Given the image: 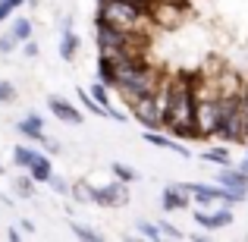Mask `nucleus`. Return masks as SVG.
Wrapping results in <instances>:
<instances>
[{
  "label": "nucleus",
  "mask_w": 248,
  "mask_h": 242,
  "mask_svg": "<svg viewBox=\"0 0 248 242\" xmlns=\"http://www.w3.org/2000/svg\"><path fill=\"white\" fill-rule=\"evenodd\" d=\"M201 158L211 161V163H220V167H230V163H232V154L226 151V148H204Z\"/></svg>",
  "instance_id": "20"
},
{
  "label": "nucleus",
  "mask_w": 248,
  "mask_h": 242,
  "mask_svg": "<svg viewBox=\"0 0 248 242\" xmlns=\"http://www.w3.org/2000/svg\"><path fill=\"white\" fill-rule=\"evenodd\" d=\"M94 205L97 208H126L129 205V182H107L94 186Z\"/></svg>",
  "instance_id": "6"
},
{
  "label": "nucleus",
  "mask_w": 248,
  "mask_h": 242,
  "mask_svg": "<svg viewBox=\"0 0 248 242\" xmlns=\"http://www.w3.org/2000/svg\"><path fill=\"white\" fill-rule=\"evenodd\" d=\"M232 224V208L230 205H220L217 211H211V224H207V230H223V226Z\"/></svg>",
  "instance_id": "17"
},
{
  "label": "nucleus",
  "mask_w": 248,
  "mask_h": 242,
  "mask_svg": "<svg viewBox=\"0 0 248 242\" xmlns=\"http://www.w3.org/2000/svg\"><path fill=\"white\" fill-rule=\"evenodd\" d=\"M19 48V41H16V35H13V32H6V35H0V54H13V50Z\"/></svg>",
  "instance_id": "25"
},
{
  "label": "nucleus",
  "mask_w": 248,
  "mask_h": 242,
  "mask_svg": "<svg viewBox=\"0 0 248 242\" xmlns=\"http://www.w3.org/2000/svg\"><path fill=\"white\" fill-rule=\"evenodd\" d=\"M29 176H31L35 182H47L50 176H54V163H50L47 154H38V161L29 167Z\"/></svg>",
  "instance_id": "12"
},
{
  "label": "nucleus",
  "mask_w": 248,
  "mask_h": 242,
  "mask_svg": "<svg viewBox=\"0 0 248 242\" xmlns=\"http://www.w3.org/2000/svg\"><path fill=\"white\" fill-rule=\"evenodd\" d=\"M69 230H73V236H79L82 242H101L104 239L97 230H91V226H85V224H69Z\"/></svg>",
  "instance_id": "22"
},
{
  "label": "nucleus",
  "mask_w": 248,
  "mask_h": 242,
  "mask_svg": "<svg viewBox=\"0 0 248 242\" xmlns=\"http://www.w3.org/2000/svg\"><path fill=\"white\" fill-rule=\"evenodd\" d=\"M69 195H73L79 205H94V186H91L88 179H79L69 186Z\"/></svg>",
  "instance_id": "15"
},
{
  "label": "nucleus",
  "mask_w": 248,
  "mask_h": 242,
  "mask_svg": "<svg viewBox=\"0 0 248 242\" xmlns=\"http://www.w3.org/2000/svg\"><path fill=\"white\" fill-rule=\"evenodd\" d=\"M245 154H248V148H245Z\"/></svg>",
  "instance_id": "37"
},
{
  "label": "nucleus",
  "mask_w": 248,
  "mask_h": 242,
  "mask_svg": "<svg viewBox=\"0 0 248 242\" xmlns=\"http://www.w3.org/2000/svg\"><path fill=\"white\" fill-rule=\"evenodd\" d=\"M44 148H47V154H60V142H54V139L44 142Z\"/></svg>",
  "instance_id": "31"
},
{
  "label": "nucleus",
  "mask_w": 248,
  "mask_h": 242,
  "mask_svg": "<svg viewBox=\"0 0 248 242\" xmlns=\"http://www.w3.org/2000/svg\"><path fill=\"white\" fill-rule=\"evenodd\" d=\"M135 233H139L141 239H160V226L151 224V220H139V224H135Z\"/></svg>",
  "instance_id": "23"
},
{
  "label": "nucleus",
  "mask_w": 248,
  "mask_h": 242,
  "mask_svg": "<svg viewBox=\"0 0 248 242\" xmlns=\"http://www.w3.org/2000/svg\"><path fill=\"white\" fill-rule=\"evenodd\" d=\"M19 230H22L25 236H31V233H35V224H31V220H19Z\"/></svg>",
  "instance_id": "30"
},
{
  "label": "nucleus",
  "mask_w": 248,
  "mask_h": 242,
  "mask_svg": "<svg viewBox=\"0 0 248 242\" xmlns=\"http://www.w3.org/2000/svg\"><path fill=\"white\" fill-rule=\"evenodd\" d=\"M188 239H192V242H204V239H207V230H204V233H192Z\"/></svg>",
  "instance_id": "33"
},
{
  "label": "nucleus",
  "mask_w": 248,
  "mask_h": 242,
  "mask_svg": "<svg viewBox=\"0 0 248 242\" xmlns=\"http://www.w3.org/2000/svg\"><path fill=\"white\" fill-rule=\"evenodd\" d=\"M94 22L116 25L123 32H145L151 16H148V6L139 0H97Z\"/></svg>",
  "instance_id": "2"
},
{
  "label": "nucleus",
  "mask_w": 248,
  "mask_h": 242,
  "mask_svg": "<svg viewBox=\"0 0 248 242\" xmlns=\"http://www.w3.org/2000/svg\"><path fill=\"white\" fill-rule=\"evenodd\" d=\"M110 173H113L120 182H135V179H139V170H135V167H129V163H120V161H113V163H110Z\"/></svg>",
  "instance_id": "19"
},
{
  "label": "nucleus",
  "mask_w": 248,
  "mask_h": 242,
  "mask_svg": "<svg viewBox=\"0 0 248 242\" xmlns=\"http://www.w3.org/2000/svg\"><path fill=\"white\" fill-rule=\"evenodd\" d=\"M139 3H145V6H148V10H151V0H139Z\"/></svg>",
  "instance_id": "35"
},
{
  "label": "nucleus",
  "mask_w": 248,
  "mask_h": 242,
  "mask_svg": "<svg viewBox=\"0 0 248 242\" xmlns=\"http://www.w3.org/2000/svg\"><path fill=\"white\" fill-rule=\"evenodd\" d=\"M13 13H16V6H13V0H0V22H6V19H13Z\"/></svg>",
  "instance_id": "29"
},
{
  "label": "nucleus",
  "mask_w": 248,
  "mask_h": 242,
  "mask_svg": "<svg viewBox=\"0 0 248 242\" xmlns=\"http://www.w3.org/2000/svg\"><path fill=\"white\" fill-rule=\"evenodd\" d=\"M157 226H160V239H182V233L176 230V226L170 224V220H160Z\"/></svg>",
  "instance_id": "27"
},
{
  "label": "nucleus",
  "mask_w": 248,
  "mask_h": 242,
  "mask_svg": "<svg viewBox=\"0 0 248 242\" xmlns=\"http://www.w3.org/2000/svg\"><path fill=\"white\" fill-rule=\"evenodd\" d=\"M214 182H220V186L230 189V192H236L242 201L248 198V173L242 167H232V163H230V167H220L217 176H214Z\"/></svg>",
  "instance_id": "7"
},
{
  "label": "nucleus",
  "mask_w": 248,
  "mask_h": 242,
  "mask_svg": "<svg viewBox=\"0 0 248 242\" xmlns=\"http://www.w3.org/2000/svg\"><path fill=\"white\" fill-rule=\"evenodd\" d=\"M239 167H242L245 173H248V154H245V158H242V163H239Z\"/></svg>",
  "instance_id": "34"
},
{
  "label": "nucleus",
  "mask_w": 248,
  "mask_h": 242,
  "mask_svg": "<svg viewBox=\"0 0 248 242\" xmlns=\"http://www.w3.org/2000/svg\"><path fill=\"white\" fill-rule=\"evenodd\" d=\"M22 54L29 57V60H35V57L41 54V48H38V41H35V38H29V41H22Z\"/></svg>",
  "instance_id": "28"
},
{
  "label": "nucleus",
  "mask_w": 248,
  "mask_h": 242,
  "mask_svg": "<svg viewBox=\"0 0 248 242\" xmlns=\"http://www.w3.org/2000/svg\"><path fill=\"white\" fill-rule=\"evenodd\" d=\"M217 116H220V97L198 95V110H195V126H198V139H201V142L214 139V129H217Z\"/></svg>",
  "instance_id": "4"
},
{
  "label": "nucleus",
  "mask_w": 248,
  "mask_h": 242,
  "mask_svg": "<svg viewBox=\"0 0 248 242\" xmlns=\"http://www.w3.org/2000/svg\"><path fill=\"white\" fill-rule=\"evenodd\" d=\"M129 35L132 32H123L116 25H107V22H94V48L97 54H123Z\"/></svg>",
  "instance_id": "5"
},
{
  "label": "nucleus",
  "mask_w": 248,
  "mask_h": 242,
  "mask_svg": "<svg viewBox=\"0 0 248 242\" xmlns=\"http://www.w3.org/2000/svg\"><path fill=\"white\" fill-rule=\"evenodd\" d=\"M35 186H38V182L29 176V170H25V173H19L16 179H13V189H16L19 198H35Z\"/></svg>",
  "instance_id": "18"
},
{
  "label": "nucleus",
  "mask_w": 248,
  "mask_h": 242,
  "mask_svg": "<svg viewBox=\"0 0 248 242\" xmlns=\"http://www.w3.org/2000/svg\"><path fill=\"white\" fill-rule=\"evenodd\" d=\"M38 154H41V151L31 148V145H16V148H13V163H16L19 170H29L31 163L38 161Z\"/></svg>",
  "instance_id": "13"
},
{
  "label": "nucleus",
  "mask_w": 248,
  "mask_h": 242,
  "mask_svg": "<svg viewBox=\"0 0 248 242\" xmlns=\"http://www.w3.org/2000/svg\"><path fill=\"white\" fill-rule=\"evenodd\" d=\"M3 173H6V167H3V163H0V176H3Z\"/></svg>",
  "instance_id": "36"
},
{
  "label": "nucleus",
  "mask_w": 248,
  "mask_h": 242,
  "mask_svg": "<svg viewBox=\"0 0 248 242\" xmlns=\"http://www.w3.org/2000/svg\"><path fill=\"white\" fill-rule=\"evenodd\" d=\"M79 101H82V107L88 110V113H94V116H107L110 120V113H107V107H101V104L91 97V91H85V88H79Z\"/></svg>",
  "instance_id": "21"
},
{
  "label": "nucleus",
  "mask_w": 248,
  "mask_h": 242,
  "mask_svg": "<svg viewBox=\"0 0 248 242\" xmlns=\"http://www.w3.org/2000/svg\"><path fill=\"white\" fill-rule=\"evenodd\" d=\"M47 186L54 189L57 195H69V182L63 179V176H57V173H54V176H50V179H47Z\"/></svg>",
  "instance_id": "26"
},
{
  "label": "nucleus",
  "mask_w": 248,
  "mask_h": 242,
  "mask_svg": "<svg viewBox=\"0 0 248 242\" xmlns=\"http://www.w3.org/2000/svg\"><path fill=\"white\" fill-rule=\"evenodd\" d=\"M10 32L16 35V41L22 44V41H29V38L35 35V22L25 19V16H16V19H10Z\"/></svg>",
  "instance_id": "14"
},
{
  "label": "nucleus",
  "mask_w": 248,
  "mask_h": 242,
  "mask_svg": "<svg viewBox=\"0 0 248 242\" xmlns=\"http://www.w3.org/2000/svg\"><path fill=\"white\" fill-rule=\"evenodd\" d=\"M16 97H19L16 85H13V82H6V79H0V104H13Z\"/></svg>",
  "instance_id": "24"
},
{
  "label": "nucleus",
  "mask_w": 248,
  "mask_h": 242,
  "mask_svg": "<svg viewBox=\"0 0 248 242\" xmlns=\"http://www.w3.org/2000/svg\"><path fill=\"white\" fill-rule=\"evenodd\" d=\"M47 110L57 116L60 123H66V126H79V123H85V113L79 107H76L73 101H66V97H60V95H50L47 97Z\"/></svg>",
  "instance_id": "8"
},
{
  "label": "nucleus",
  "mask_w": 248,
  "mask_h": 242,
  "mask_svg": "<svg viewBox=\"0 0 248 242\" xmlns=\"http://www.w3.org/2000/svg\"><path fill=\"white\" fill-rule=\"evenodd\" d=\"M88 91H91V97H94V101L101 104V107H107V113L113 110V97H110V91H113V88H110V85H104L101 79H94Z\"/></svg>",
  "instance_id": "16"
},
{
  "label": "nucleus",
  "mask_w": 248,
  "mask_h": 242,
  "mask_svg": "<svg viewBox=\"0 0 248 242\" xmlns=\"http://www.w3.org/2000/svg\"><path fill=\"white\" fill-rule=\"evenodd\" d=\"M79 48H82V38L73 32V19H66V22H63V32H60V48H57V54H60V60L73 63L76 57H79Z\"/></svg>",
  "instance_id": "11"
},
{
  "label": "nucleus",
  "mask_w": 248,
  "mask_h": 242,
  "mask_svg": "<svg viewBox=\"0 0 248 242\" xmlns=\"http://www.w3.org/2000/svg\"><path fill=\"white\" fill-rule=\"evenodd\" d=\"M16 132L25 135L29 142H35V145H44V142H47V132H44V116L41 113H25L22 120L16 123Z\"/></svg>",
  "instance_id": "10"
},
{
  "label": "nucleus",
  "mask_w": 248,
  "mask_h": 242,
  "mask_svg": "<svg viewBox=\"0 0 248 242\" xmlns=\"http://www.w3.org/2000/svg\"><path fill=\"white\" fill-rule=\"evenodd\" d=\"M160 208H164L167 214L173 211H186V208H192V195H188L186 186H167L164 192H160Z\"/></svg>",
  "instance_id": "9"
},
{
  "label": "nucleus",
  "mask_w": 248,
  "mask_h": 242,
  "mask_svg": "<svg viewBox=\"0 0 248 242\" xmlns=\"http://www.w3.org/2000/svg\"><path fill=\"white\" fill-rule=\"evenodd\" d=\"M22 236H25V233L19 230V226H10V230H6V239H13V242H16V239H22Z\"/></svg>",
  "instance_id": "32"
},
{
  "label": "nucleus",
  "mask_w": 248,
  "mask_h": 242,
  "mask_svg": "<svg viewBox=\"0 0 248 242\" xmlns=\"http://www.w3.org/2000/svg\"><path fill=\"white\" fill-rule=\"evenodd\" d=\"M126 107H129V116H132L135 123H141V129H164V116H160L157 91L135 97L132 104H126Z\"/></svg>",
  "instance_id": "3"
},
{
  "label": "nucleus",
  "mask_w": 248,
  "mask_h": 242,
  "mask_svg": "<svg viewBox=\"0 0 248 242\" xmlns=\"http://www.w3.org/2000/svg\"><path fill=\"white\" fill-rule=\"evenodd\" d=\"M198 85L201 73H176L164 76L157 85V101H160V116H164V129L176 139L201 142L198 126H195V110H198Z\"/></svg>",
  "instance_id": "1"
}]
</instances>
